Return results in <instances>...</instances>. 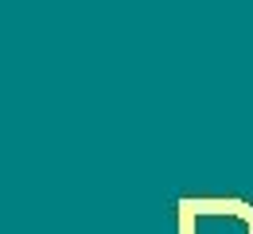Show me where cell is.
<instances>
[{
    "mask_svg": "<svg viewBox=\"0 0 253 234\" xmlns=\"http://www.w3.org/2000/svg\"><path fill=\"white\" fill-rule=\"evenodd\" d=\"M179 234H253V203L234 195H199L175 203Z\"/></svg>",
    "mask_w": 253,
    "mask_h": 234,
    "instance_id": "1",
    "label": "cell"
}]
</instances>
